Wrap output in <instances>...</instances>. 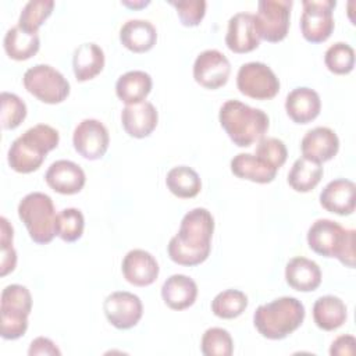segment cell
I'll return each instance as SVG.
<instances>
[{
	"instance_id": "obj_1",
	"label": "cell",
	"mask_w": 356,
	"mask_h": 356,
	"mask_svg": "<svg viewBox=\"0 0 356 356\" xmlns=\"http://www.w3.org/2000/svg\"><path fill=\"white\" fill-rule=\"evenodd\" d=\"M214 218L204 207H195L182 220L178 234L168 242L170 259L181 266H197L203 263L211 249Z\"/></svg>"
},
{
	"instance_id": "obj_2",
	"label": "cell",
	"mask_w": 356,
	"mask_h": 356,
	"mask_svg": "<svg viewBox=\"0 0 356 356\" xmlns=\"http://www.w3.org/2000/svg\"><path fill=\"white\" fill-rule=\"evenodd\" d=\"M60 142L57 129L47 124H38L26 129L10 146L7 153L8 165L21 174L36 171L46 154L56 149Z\"/></svg>"
},
{
	"instance_id": "obj_3",
	"label": "cell",
	"mask_w": 356,
	"mask_h": 356,
	"mask_svg": "<svg viewBox=\"0 0 356 356\" xmlns=\"http://www.w3.org/2000/svg\"><path fill=\"white\" fill-rule=\"evenodd\" d=\"M218 120L234 145L248 147L264 138L270 127L268 115L239 100H227L218 113Z\"/></svg>"
},
{
	"instance_id": "obj_4",
	"label": "cell",
	"mask_w": 356,
	"mask_h": 356,
	"mask_svg": "<svg viewBox=\"0 0 356 356\" xmlns=\"http://www.w3.org/2000/svg\"><path fill=\"white\" fill-rule=\"evenodd\" d=\"M305 306L293 296H281L260 305L253 313V324L267 339H284L298 330L305 320Z\"/></svg>"
},
{
	"instance_id": "obj_5",
	"label": "cell",
	"mask_w": 356,
	"mask_h": 356,
	"mask_svg": "<svg viewBox=\"0 0 356 356\" xmlns=\"http://www.w3.org/2000/svg\"><path fill=\"white\" fill-rule=\"evenodd\" d=\"M355 229H345L328 218L316 220L307 231L309 248L324 257H337L343 266L355 267Z\"/></svg>"
},
{
	"instance_id": "obj_6",
	"label": "cell",
	"mask_w": 356,
	"mask_h": 356,
	"mask_svg": "<svg viewBox=\"0 0 356 356\" xmlns=\"http://www.w3.org/2000/svg\"><path fill=\"white\" fill-rule=\"evenodd\" d=\"M18 217L25 224L31 239L46 245L56 236V210L49 195L31 192L18 204Z\"/></svg>"
},
{
	"instance_id": "obj_7",
	"label": "cell",
	"mask_w": 356,
	"mask_h": 356,
	"mask_svg": "<svg viewBox=\"0 0 356 356\" xmlns=\"http://www.w3.org/2000/svg\"><path fill=\"white\" fill-rule=\"evenodd\" d=\"M32 310V296L26 286L7 285L0 298V324L4 339H18L28 330V316Z\"/></svg>"
},
{
	"instance_id": "obj_8",
	"label": "cell",
	"mask_w": 356,
	"mask_h": 356,
	"mask_svg": "<svg viewBox=\"0 0 356 356\" xmlns=\"http://www.w3.org/2000/svg\"><path fill=\"white\" fill-rule=\"evenodd\" d=\"M25 89L47 104H57L70 95V82L49 64H36L28 68L22 78Z\"/></svg>"
},
{
	"instance_id": "obj_9",
	"label": "cell",
	"mask_w": 356,
	"mask_h": 356,
	"mask_svg": "<svg viewBox=\"0 0 356 356\" xmlns=\"http://www.w3.org/2000/svg\"><path fill=\"white\" fill-rule=\"evenodd\" d=\"M236 86L239 92L248 97L268 100L280 92V79L267 64L250 61L239 67Z\"/></svg>"
},
{
	"instance_id": "obj_10",
	"label": "cell",
	"mask_w": 356,
	"mask_h": 356,
	"mask_svg": "<svg viewBox=\"0 0 356 356\" xmlns=\"http://www.w3.org/2000/svg\"><path fill=\"white\" fill-rule=\"evenodd\" d=\"M300 15V32L310 43L325 42L334 31L332 11L335 0H303Z\"/></svg>"
},
{
	"instance_id": "obj_11",
	"label": "cell",
	"mask_w": 356,
	"mask_h": 356,
	"mask_svg": "<svg viewBox=\"0 0 356 356\" xmlns=\"http://www.w3.org/2000/svg\"><path fill=\"white\" fill-rule=\"evenodd\" d=\"M292 0H260L257 4L256 26L260 39L275 43L285 39L289 29Z\"/></svg>"
},
{
	"instance_id": "obj_12",
	"label": "cell",
	"mask_w": 356,
	"mask_h": 356,
	"mask_svg": "<svg viewBox=\"0 0 356 356\" xmlns=\"http://www.w3.org/2000/svg\"><path fill=\"white\" fill-rule=\"evenodd\" d=\"M108 131L99 120L85 118L74 129V149L86 160L102 159L108 149Z\"/></svg>"
},
{
	"instance_id": "obj_13",
	"label": "cell",
	"mask_w": 356,
	"mask_h": 356,
	"mask_svg": "<svg viewBox=\"0 0 356 356\" xmlns=\"http://www.w3.org/2000/svg\"><path fill=\"white\" fill-rule=\"evenodd\" d=\"M103 310L111 325L118 330H128L135 327L142 318L143 306L135 293L117 291L104 299Z\"/></svg>"
},
{
	"instance_id": "obj_14",
	"label": "cell",
	"mask_w": 356,
	"mask_h": 356,
	"mask_svg": "<svg viewBox=\"0 0 356 356\" xmlns=\"http://www.w3.org/2000/svg\"><path fill=\"white\" fill-rule=\"evenodd\" d=\"M231 74V64L225 54L216 49L202 51L193 63V78L206 89L224 86Z\"/></svg>"
},
{
	"instance_id": "obj_15",
	"label": "cell",
	"mask_w": 356,
	"mask_h": 356,
	"mask_svg": "<svg viewBox=\"0 0 356 356\" xmlns=\"http://www.w3.org/2000/svg\"><path fill=\"white\" fill-rule=\"evenodd\" d=\"M225 44L234 53H249L259 47L260 35L254 14L236 13L228 21Z\"/></svg>"
},
{
	"instance_id": "obj_16",
	"label": "cell",
	"mask_w": 356,
	"mask_h": 356,
	"mask_svg": "<svg viewBox=\"0 0 356 356\" xmlns=\"http://www.w3.org/2000/svg\"><path fill=\"white\" fill-rule=\"evenodd\" d=\"M124 278L135 286L152 285L159 277V263L154 256L143 249L129 250L121 264Z\"/></svg>"
},
{
	"instance_id": "obj_17",
	"label": "cell",
	"mask_w": 356,
	"mask_h": 356,
	"mask_svg": "<svg viewBox=\"0 0 356 356\" xmlns=\"http://www.w3.org/2000/svg\"><path fill=\"white\" fill-rule=\"evenodd\" d=\"M302 156L314 163L331 160L339 150V139L328 127H316L305 134L300 142Z\"/></svg>"
},
{
	"instance_id": "obj_18",
	"label": "cell",
	"mask_w": 356,
	"mask_h": 356,
	"mask_svg": "<svg viewBox=\"0 0 356 356\" xmlns=\"http://www.w3.org/2000/svg\"><path fill=\"white\" fill-rule=\"evenodd\" d=\"M44 179L53 191L61 195L78 193L86 182L83 170L70 160H57L51 163L44 174Z\"/></svg>"
},
{
	"instance_id": "obj_19",
	"label": "cell",
	"mask_w": 356,
	"mask_h": 356,
	"mask_svg": "<svg viewBox=\"0 0 356 356\" xmlns=\"http://www.w3.org/2000/svg\"><path fill=\"white\" fill-rule=\"evenodd\" d=\"M320 204L330 213L349 216L356 206V185L350 179L338 178L328 182L320 193Z\"/></svg>"
},
{
	"instance_id": "obj_20",
	"label": "cell",
	"mask_w": 356,
	"mask_h": 356,
	"mask_svg": "<svg viewBox=\"0 0 356 356\" xmlns=\"http://www.w3.org/2000/svg\"><path fill=\"white\" fill-rule=\"evenodd\" d=\"M159 114L153 103L140 102L125 106L121 111V122L125 132L132 138H146L157 127Z\"/></svg>"
},
{
	"instance_id": "obj_21",
	"label": "cell",
	"mask_w": 356,
	"mask_h": 356,
	"mask_svg": "<svg viewBox=\"0 0 356 356\" xmlns=\"http://www.w3.org/2000/svg\"><path fill=\"white\" fill-rule=\"evenodd\" d=\"M285 110L296 124H307L317 118L321 110V100L314 89L300 86L286 95Z\"/></svg>"
},
{
	"instance_id": "obj_22",
	"label": "cell",
	"mask_w": 356,
	"mask_h": 356,
	"mask_svg": "<svg viewBox=\"0 0 356 356\" xmlns=\"http://www.w3.org/2000/svg\"><path fill=\"white\" fill-rule=\"evenodd\" d=\"M286 284L299 292H312L321 284V270L318 264L307 257H293L285 267Z\"/></svg>"
},
{
	"instance_id": "obj_23",
	"label": "cell",
	"mask_w": 356,
	"mask_h": 356,
	"mask_svg": "<svg viewBox=\"0 0 356 356\" xmlns=\"http://www.w3.org/2000/svg\"><path fill=\"white\" fill-rule=\"evenodd\" d=\"M197 296L196 282L185 274H172L161 286V298L172 310H184L192 306Z\"/></svg>"
},
{
	"instance_id": "obj_24",
	"label": "cell",
	"mask_w": 356,
	"mask_h": 356,
	"mask_svg": "<svg viewBox=\"0 0 356 356\" xmlns=\"http://www.w3.org/2000/svg\"><path fill=\"white\" fill-rule=\"evenodd\" d=\"M121 43L134 53L149 51L157 42V31L147 19H128L120 29Z\"/></svg>"
},
{
	"instance_id": "obj_25",
	"label": "cell",
	"mask_w": 356,
	"mask_h": 356,
	"mask_svg": "<svg viewBox=\"0 0 356 356\" xmlns=\"http://www.w3.org/2000/svg\"><path fill=\"white\" fill-rule=\"evenodd\" d=\"M231 171L234 175L242 179H248L257 184H268L274 181L277 168L250 153H238L231 160Z\"/></svg>"
},
{
	"instance_id": "obj_26",
	"label": "cell",
	"mask_w": 356,
	"mask_h": 356,
	"mask_svg": "<svg viewBox=\"0 0 356 356\" xmlns=\"http://www.w3.org/2000/svg\"><path fill=\"white\" fill-rule=\"evenodd\" d=\"M104 67V53L96 43L79 44L72 56V70L76 81L85 82L93 79Z\"/></svg>"
},
{
	"instance_id": "obj_27",
	"label": "cell",
	"mask_w": 356,
	"mask_h": 356,
	"mask_svg": "<svg viewBox=\"0 0 356 356\" xmlns=\"http://www.w3.org/2000/svg\"><path fill=\"white\" fill-rule=\"evenodd\" d=\"M152 76L140 70H134L122 74L115 83V93L117 97L125 103L136 104L145 102L147 95L152 90Z\"/></svg>"
},
{
	"instance_id": "obj_28",
	"label": "cell",
	"mask_w": 356,
	"mask_h": 356,
	"mask_svg": "<svg viewBox=\"0 0 356 356\" xmlns=\"http://www.w3.org/2000/svg\"><path fill=\"white\" fill-rule=\"evenodd\" d=\"M346 305L338 296H320L313 305V320L316 325L324 331L339 328L346 321Z\"/></svg>"
},
{
	"instance_id": "obj_29",
	"label": "cell",
	"mask_w": 356,
	"mask_h": 356,
	"mask_svg": "<svg viewBox=\"0 0 356 356\" xmlns=\"http://www.w3.org/2000/svg\"><path fill=\"white\" fill-rule=\"evenodd\" d=\"M7 56L17 61H24L35 56L40 47V39L38 33H29L21 26H11L3 40Z\"/></svg>"
},
{
	"instance_id": "obj_30",
	"label": "cell",
	"mask_w": 356,
	"mask_h": 356,
	"mask_svg": "<svg viewBox=\"0 0 356 356\" xmlns=\"http://www.w3.org/2000/svg\"><path fill=\"white\" fill-rule=\"evenodd\" d=\"M165 185L172 195L181 199L195 197L202 189L199 174L188 165H178L171 168L167 172Z\"/></svg>"
},
{
	"instance_id": "obj_31",
	"label": "cell",
	"mask_w": 356,
	"mask_h": 356,
	"mask_svg": "<svg viewBox=\"0 0 356 356\" xmlns=\"http://www.w3.org/2000/svg\"><path fill=\"white\" fill-rule=\"evenodd\" d=\"M323 178V167L320 163H314L305 157L295 160L289 172L288 184L296 192H310L314 189Z\"/></svg>"
},
{
	"instance_id": "obj_32",
	"label": "cell",
	"mask_w": 356,
	"mask_h": 356,
	"mask_svg": "<svg viewBox=\"0 0 356 356\" xmlns=\"http://www.w3.org/2000/svg\"><path fill=\"white\" fill-rule=\"evenodd\" d=\"M248 296L238 289H225L216 295L211 302V312L220 318H235L248 307Z\"/></svg>"
},
{
	"instance_id": "obj_33",
	"label": "cell",
	"mask_w": 356,
	"mask_h": 356,
	"mask_svg": "<svg viewBox=\"0 0 356 356\" xmlns=\"http://www.w3.org/2000/svg\"><path fill=\"white\" fill-rule=\"evenodd\" d=\"M53 8V0H31L22 7L17 25L29 33H38V29L50 17Z\"/></svg>"
},
{
	"instance_id": "obj_34",
	"label": "cell",
	"mask_w": 356,
	"mask_h": 356,
	"mask_svg": "<svg viewBox=\"0 0 356 356\" xmlns=\"http://www.w3.org/2000/svg\"><path fill=\"white\" fill-rule=\"evenodd\" d=\"M85 228V218L79 209L67 207L63 209L56 217V235L64 242L78 241Z\"/></svg>"
},
{
	"instance_id": "obj_35",
	"label": "cell",
	"mask_w": 356,
	"mask_h": 356,
	"mask_svg": "<svg viewBox=\"0 0 356 356\" xmlns=\"http://www.w3.org/2000/svg\"><path fill=\"white\" fill-rule=\"evenodd\" d=\"M200 350L204 356H231L234 352L231 334L220 327L206 330L200 341Z\"/></svg>"
},
{
	"instance_id": "obj_36",
	"label": "cell",
	"mask_w": 356,
	"mask_h": 356,
	"mask_svg": "<svg viewBox=\"0 0 356 356\" xmlns=\"http://www.w3.org/2000/svg\"><path fill=\"white\" fill-rule=\"evenodd\" d=\"M324 63L325 67L337 75L349 74L355 67V50L345 42H337L327 49Z\"/></svg>"
},
{
	"instance_id": "obj_37",
	"label": "cell",
	"mask_w": 356,
	"mask_h": 356,
	"mask_svg": "<svg viewBox=\"0 0 356 356\" xmlns=\"http://www.w3.org/2000/svg\"><path fill=\"white\" fill-rule=\"evenodd\" d=\"M26 117V104L15 93L1 92L0 95V122L4 129L17 128Z\"/></svg>"
},
{
	"instance_id": "obj_38",
	"label": "cell",
	"mask_w": 356,
	"mask_h": 356,
	"mask_svg": "<svg viewBox=\"0 0 356 356\" xmlns=\"http://www.w3.org/2000/svg\"><path fill=\"white\" fill-rule=\"evenodd\" d=\"M14 229L6 217L0 218V275L4 277L8 273L14 271L17 266V252L13 248Z\"/></svg>"
},
{
	"instance_id": "obj_39",
	"label": "cell",
	"mask_w": 356,
	"mask_h": 356,
	"mask_svg": "<svg viewBox=\"0 0 356 356\" xmlns=\"http://www.w3.org/2000/svg\"><path fill=\"white\" fill-rule=\"evenodd\" d=\"M254 154L278 170L286 161L288 150L285 143L278 138H261L256 146Z\"/></svg>"
},
{
	"instance_id": "obj_40",
	"label": "cell",
	"mask_w": 356,
	"mask_h": 356,
	"mask_svg": "<svg viewBox=\"0 0 356 356\" xmlns=\"http://www.w3.org/2000/svg\"><path fill=\"white\" fill-rule=\"evenodd\" d=\"M175 7L179 21L185 26H196L200 24L206 14L207 3L204 0H178L170 1Z\"/></svg>"
},
{
	"instance_id": "obj_41",
	"label": "cell",
	"mask_w": 356,
	"mask_h": 356,
	"mask_svg": "<svg viewBox=\"0 0 356 356\" xmlns=\"http://www.w3.org/2000/svg\"><path fill=\"white\" fill-rule=\"evenodd\" d=\"M356 352V339L353 335H339L330 348L331 356H353Z\"/></svg>"
},
{
	"instance_id": "obj_42",
	"label": "cell",
	"mask_w": 356,
	"mask_h": 356,
	"mask_svg": "<svg viewBox=\"0 0 356 356\" xmlns=\"http://www.w3.org/2000/svg\"><path fill=\"white\" fill-rule=\"evenodd\" d=\"M28 355L29 356H36V355H51V356L57 355V356H60L61 352L51 339H49L46 337H38L31 342Z\"/></svg>"
},
{
	"instance_id": "obj_43",
	"label": "cell",
	"mask_w": 356,
	"mask_h": 356,
	"mask_svg": "<svg viewBox=\"0 0 356 356\" xmlns=\"http://www.w3.org/2000/svg\"><path fill=\"white\" fill-rule=\"evenodd\" d=\"M122 4L124 6H128V7H132V8H139V7H145V6H147L149 4V1H143V0H140V1H127V0H124L122 1Z\"/></svg>"
}]
</instances>
